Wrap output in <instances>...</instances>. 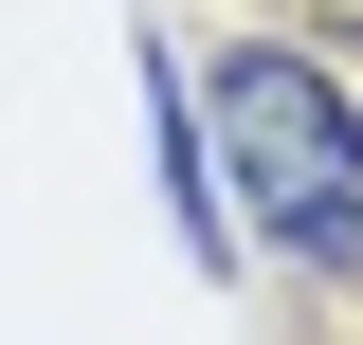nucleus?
Returning <instances> with one entry per match:
<instances>
[{"label":"nucleus","mask_w":363,"mask_h":345,"mask_svg":"<svg viewBox=\"0 0 363 345\" xmlns=\"http://www.w3.org/2000/svg\"><path fill=\"white\" fill-rule=\"evenodd\" d=\"M291 18H309V37H363V0H291Z\"/></svg>","instance_id":"obj_2"},{"label":"nucleus","mask_w":363,"mask_h":345,"mask_svg":"<svg viewBox=\"0 0 363 345\" xmlns=\"http://www.w3.org/2000/svg\"><path fill=\"white\" fill-rule=\"evenodd\" d=\"M200 146H218L236 218H255L272 255H309V273L363 255V128L327 109V73L291 37H236L218 73H200Z\"/></svg>","instance_id":"obj_1"}]
</instances>
